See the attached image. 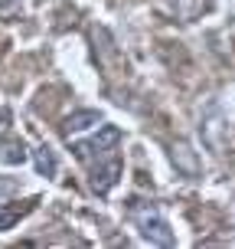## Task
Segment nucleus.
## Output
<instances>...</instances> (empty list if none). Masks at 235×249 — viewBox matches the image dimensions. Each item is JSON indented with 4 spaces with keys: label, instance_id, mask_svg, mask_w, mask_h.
<instances>
[{
    "label": "nucleus",
    "instance_id": "f257e3e1",
    "mask_svg": "<svg viewBox=\"0 0 235 249\" xmlns=\"http://www.w3.org/2000/svg\"><path fill=\"white\" fill-rule=\"evenodd\" d=\"M118 141H121V131H118L114 124H105V128H101L92 141H75V144H72V154L85 164V167H95L98 161L111 158V148L118 144Z\"/></svg>",
    "mask_w": 235,
    "mask_h": 249
},
{
    "label": "nucleus",
    "instance_id": "f03ea898",
    "mask_svg": "<svg viewBox=\"0 0 235 249\" xmlns=\"http://www.w3.org/2000/svg\"><path fill=\"white\" fill-rule=\"evenodd\" d=\"M137 226H141V236L147 239V243H154V246H173V243H176L170 223H167L163 216H157L154 210L141 213V216H137Z\"/></svg>",
    "mask_w": 235,
    "mask_h": 249
},
{
    "label": "nucleus",
    "instance_id": "7ed1b4c3",
    "mask_svg": "<svg viewBox=\"0 0 235 249\" xmlns=\"http://www.w3.org/2000/svg\"><path fill=\"white\" fill-rule=\"evenodd\" d=\"M88 174H92V190L95 194H108L118 184V177H121V158L111 154V158L98 161L95 167H88Z\"/></svg>",
    "mask_w": 235,
    "mask_h": 249
},
{
    "label": "nucleus",
    "instance_id": "20e7f679",
    "mask_svg": "<svg viewBox=\"0 0 235 249\" xmlns=\"http://www.w3.org/2000/svg\"><path fill=\"white\" fill-rule=\"evenodd\" d=\"M92 124H101V112H95V108H85V112L69 115V118L59 124V128H62V135H72V131H85V128H92Z\"/></svg>",
    "mask_w": 235,
    "mask_h": 249
},
{
    "label": "nucleus",
    "instance_id": "39448f33",
    "mask_svg": "<svg viewBox=\"0 0 235 249\" xmlns=\"http://www.w3.org/2000/svg\"><path fill=\"white\" fill-rule=\"evenodd\" d=\"M36 203H39V200L33 197V200H23V203H13V207H0V233H3V230H10L13 223H20V220H23Z\"/></svg>",
    "mask_w": 235,
    "mask_h": 249
},
{
    "label": "nucleus",
    "instance_id": "423d86ee",
    "mask_svg": "<svg viewBox=\"0 0 235 249\" xmlns=\"http://www.w3.org/2000/svg\"><path fill=\"white\" fill-rule=\"evenodd\" d=\"M0 161H7V164H23V161H26V144H23L16 135H7L3 141H0Z\"/></svg>",
    "mask_w": 235,
    "mask_h": 249
},
{
    "label": "nucleus",
    "instance_id": "0eeeda50",
    "mask_svg": "<svg viewBox=\"0 0 235 249\" xmlns=\"http://www.w3.org/2000/svg\"><path fill=\"white\" fill-rule=\"evenodd\" d=\"M33 161H36V171L43 177H56V171H59V161H56V151L49 148V144H43V148L33 151Z\"/></svg>",
    "mask_w": 235,
    "mask_h": 249
},
{
    "label": "nucleus",
    "instance_id": "6e6552de",
    "mask_svg": "<svg viewBox=\"0 0 235 249\" xmlns=\"http://www.w3.org/2000/svg\"><path fill=\"white\" fill-rule=\"evenodd\" d=\"M13 190H16V180H0V200H3V197H10Z\"/></svg>",
    "mask_w": 235,
    "mask_h": 249
},
{
    "label": "nucleus",
    "instance_id": "1a4fd4ad",
    "mask_svg": "<svg viewBox=\"0 0 235 249\" xmlns=\"http://www.w3.org/2000/svg\"><path fill=\"white\" fill-rule=\"evenodd\" d=\"M13 3H16V0H0V10H10Z\"/></svg>",
    "mask_w": 235,
    "mask_h": 249
}]
</instances>
